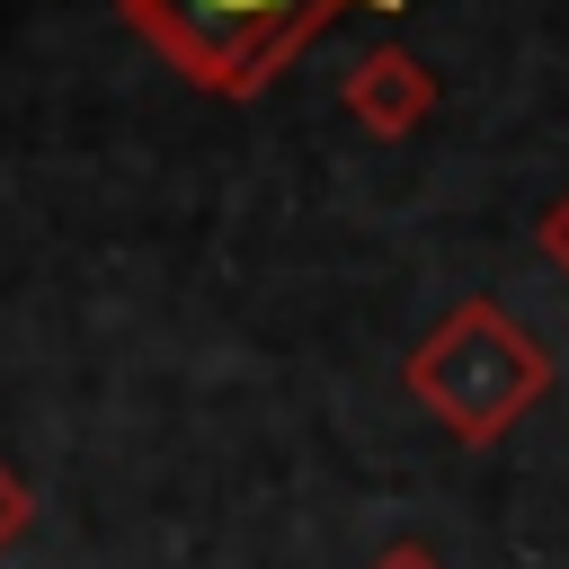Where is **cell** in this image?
<instances>
[{"label":"cell","instance_id":"8992f818","mask_svg":"<svg viewBox=\"0 0 569 569\" xmlns=\"http://www.w3.org/2000/svg\"><path fill=\"white\" fill-rule=\"evenodd\" d=\"M365 569H445V560H436L427 542H391V551H373Z\"/></svg>","mask_w":569,"mask_h":569},{"label":"cell","instance_id":"277c9868","mask_svg":"<svg viewBox=\"0 0 569 569\" xmlns=\"http://www.w3.org/2000/svg\"><path fill=\"white\" fill-rule=\"evenodd\" d=\"M27 516H36V498H27V480H18L9 462H0V551H9L18 533H27Z\"/></svg>","mask_w":569,"mask_h":569},{"label":"cell","instance_id":"5b68a950","mask_svg":"<svg viewBox=\"0 0 569 569\" xmlns=\"http://www.w3.org/2000/svg\"><path fill=\"white\" fill-rule=\"evenodd\" d=\"M542 258H551V267L569 276V196H560V204L542 213Z\"/></svg>","mask_w":569,"mask_h":569},{"label":"cell","instance_id":"7a4b0ae2","mask_svg":"<svg viewBox=\"0 0 569 569\" xmlns=\"http://www.w3.org/2000/svg\"><path fill=\"white\" fill-rule=\"evenodd\" d=\"M409 391H418V409H427L453 445H498V436L551 391V356H542L489 293H471V302H453V311L409 347Z\"/></svg>","mask_w":569,"mask_h":569},{"label":"cell","instance_id":"3957f363","mask_svg":"<svg viewBox=\"0 0 569 569\" xmlns=\"http://www.w3.org/2000/svg\"><path fill=\"white\" fill-rule=\"evenodd\" d=\"M347 116H356L365 133H382V142H409V133L436 116V71H427L418 53H400V44H382V53H365V62L347 71Z\"/></svg>","mask_w":569,"mask_h":569},{"label":"cell","instance_id":"6da1fadb","mask_svg":"<svg viewBox=\"0 0 569 569\" xmlns=\"http://www.w3.org/2000/svg\"><path fill=\"white\" fill-rule=\"evenodd\" d=\"M347 9H400V0H124L133 36L213 98H258Z\"/></svg>","mask_w":569,"mask_h":569}]
</instances>
